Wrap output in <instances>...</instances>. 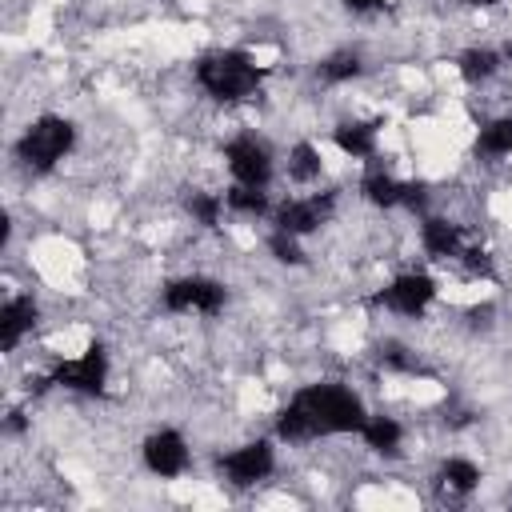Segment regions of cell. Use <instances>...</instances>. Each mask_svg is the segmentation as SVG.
Returning <instances> with one entry per match:
<instances>
[{
  "mask_svg": "<svg viewBox=\"0 0 512 512\" xmlns=\"http://www.w3.org/2000/svg\"><path fill=\"white\" fill-rule=\"evenodd\" d=\"M368 420V408L356 388L320 380L304 384L280 412H276V440L284 444H308L320 436H348L360 432Z\"/></svg>",
  "mask_w": 512,
  "mask_h": 512,
  "instance_id": "6da1fadb",
  "label": "cell"
},
{
  "mask_svg": "<svg viewBox=\"0 0 512 512\" xmlns=\"http://www.w3.org/2000/svg\"><path fill=\"white\" fill-rule=\"evenodd\" d=\"M192 72H196V84L220 104H240V100L256 96V88L264 80V68L244 48H212L192 64Z\"/></svg>",
  "mask_w": 512,
  "mask_h": 512,
  "instance_id": "7a4b0ae2",
  "label": "cell"
},
{
  "mask_svg": "<svg viewBox=\"0 0 512 512\" xmlns=\"http://www.w3.org/2000/svg\"><path fill=\"white\" fill-rule=\"evenodd\" d=\"M72 148H76V124L60 112H40L36 120H28V128L12 144L16 160L28 172H52L72 156Z\"/></svg>",
  "mask_w": 512,
  "mask_h": 512,
  "instance_id": "3957f363",
  "label": "cell"
},
{
  "mask_svg": "<svg viewBox=\"0 0 512 512\" xmlns=\"http://www.w3.org/2000/svg\"><path fill=\"white\" fill-rule=\"evenodd\" d=\"M160 304L172 316H216L228 304V288L216 276L188 272V276H176L160 288Z\"/></svg>",
  "mask_w": 512,
  "mask_h": 512,
  "instance_id": "277c9868",
  "label": "cell"
},
{
  "mask_svg": "<svg viewBox=\"0 0 512 512\" xmlns=\"http://www.w3.org/2000/svg\"><path fill=\"white\" fill-rule=\"evenodd\" d=\"M332 212H336V192H300L272 208V228L304 240V236L320 232L332 220Z\"/></svg>",
  "mask_w": 512,
  "mask_h": 512,
  "instance_id": "5b68a950",
  "label": "cell"
},
{
  "mask_svg": "<svg viewBox=\"0 0 512 512\" xmlns=\"http://www.w3.org/2000/svg\"><path fill=\"white\" fill-rule=\"evenodd\" d=\"M224 168H228L232 184H244V188H268L276 176V160H272L268 144L256 140L252 132H240L224 144Z\"/></svg>",
  "mask_w": 512,
  "mask_h": 512,
  "instance_id": "8992f818",
  "label": "cell"
},
{
  "mask_svg": "<svg viewBox=\"0 0 512 512\" xmlns=\"http://www.w3.org/2000/svg\"><path fill=\"white\" fill-rule=\"evenodd\" d=\"M436 300V280L424 272V268H408V272H396L384 288H380V304L392 312V316H404V320H416L432 308Z\"/></svg>",
  "mask_w": 512,
  "mask_h": 512,
  "instance_id": "52a82bcc",
  "label": "cell"
},
{
  "mask_svg": "<svg viewBox=\"0 0 512 512\" xmlns=\"http://www.w3.org/2000/svg\"><path fill=\"white\" fill-rule=\"evenodd\" d=\"M108 372H112L108 352H104L100 344H88L84 352H76V356L60 360V364L52 368V384H60L64 392L100 396V392H104V384H108Z\"/></svg>",
  "mask_w": 512,
  "mask_h": 512,
  "instance_id": "ba28073f",
  "label": "cell"
},
{
  "mask_svg": "<svg viewBox=\"0 0 512 512\" xmlns=\"http://www.w3.org/2000/svg\"><path fill=\"white\" fill-rule=\"evenodd\" d=\"M140 460H144V468H148L152 476H160V480H176V476L188 472V464H192V448H188V440H184L180 428H156V432L144 436V444H140Z\"/></svg>",
  "mask_w": 512,
  "mask_h": 512,
  "instance_id": "9c48e42d",
  "label": "cell"
},
{
  "mask_svg": "<svg viewBox=\"0 0 512 512\" xmlns=\"http://www.w3.org/2000/svg\"><path fill=\"white\" fill-rule=\"evenodd\" d=\"M276 472V448L272 440H248L240 448H228L220 456V476L236 488H252Z\"/></svg>",
  "mask_w": 512,
  "mask_h": 512,
  "instance_id": "30bf717a",
  "label": "cell"
},
{
  "mask_svg": "<svg viewBox=\"0 0 512 512\" xmlns=\"http://www.w3.org/2000/svg\"><path fill=\"white\" fill-rule=\"evenodd\" d=\"M36 328H40V300L32 292H12L0 308V348L12 356L24 340H32Z\"/></svg>",
  "mask_w": 512,
  "mask_h": 512,
  "instance_id": "8fae6325",
  "label": "cell"
},
{
  "mask_svg": "<svg viewBox=\"0 0 512 512\" xmlns=\"http://www.w3.org/2000/svg\"><path fill=\"white\" fill-rule=\"evenodd\" d=\"M420 248H424L432 260H440V264H460L472 244H468V236L460 232V224H452L448 216H424V220H420Z\"/></svg>",
  "mask_w": 512,
  "mask_h": 512,
  "instance_id": "7c38bea8",
  "label": "cell"
},
{
  "mask_svg": "<svg viewBox=\"0 0 512 512\" xmlns=\"http://www.w3.org/2000/svg\"><path fill=\"white\" fill-rule=\"evenodd\" d=\"M332 144L348 156V160H372L380 148V128L372 120H344L332 128Z\"/></svg>",
  "mask_w": 512,
  "mask_h": 512,
  "instance_id": "4fadbf2b",
  "label": "cell"
},
{
  "mask_svg": "<svg viewBox=\"0 0 512 512\" xmlns=\"http://www.w3.org/2000/svg\"><path fill=\"white\" fill-rule=\"evenodd\" d=\"M480 480H484V472H480V464L476 460H468V456H448L440 468H436V488L444 492V496H472L476 488H480Z\"/></svg>",
  "mask_w": 512,
  "mask_h": 512,
  "instance_id": "5bb4252c",
  "label": "cell"
},
{
  "mask_svg": "<svg viewBox=\"0 0 512 512\" xmlns=\"http://www.w3.org/2000/svg\"><path fill=\"white\" fill-rule=\"evenodd\" d=\"M456 72H460L464 84H488V80H496L504 72V56L496 48H488V44H472V48H464L456 56Z\"/></svg>",
  "mask_w": 512,
  "mask_h": 512,
  "instance_id": "9a60e30c",
  "label": "cell"
},
{
  "mask_svg": "<svg viewBox=\"0 0 512 512\" xmlns=\"http://www.w3.org/2000/svg\"><path fill=\"white\" fill-rule=\"evenodd\" d=\"M372 452H380V456H396L400 448H404V424L396 420V416H384V412H368V420H364V428L356 432Z\"/></svg>",
  "mask_w": 512,
  "mask_h": 512,
  "instance_id": "2e32d148",
  "label": "cell"
},
{
  "mask_svg": "<svg viewBox=\"0 0 512 512\" xmlns=\"http://www.w3.org/2000/svg\"><path fill=\"white\" fill-rule=\"evenodd\" d=\"M284 172H288V180L300 184V188L316 184V180L324 176V152H320V144H312V140H296V144L288 148Z\"/></svg>",
  "mask_w": 512,
  "mask_h": 512,
  "instance_id": "e0dca14e",
  "label": "cell"
},
{
  "mask_svg": "<svg viewBox=\"0 0 512 512\" xmlns=\"http://www.w3.org/2000/svg\"><path fill=\"white\" fill-rule=\"evenodd\" d=\"M476 156L484 160H504L512 156V116H492L476 132Z\"/></svg>",
  "mask_w": 512,
  "mask_h": 512,
  "instance_id": "ac0fdd59",
  "label": "cell"
},
{
  "mask_svg": "<svg viewBox=\"0 0 512 512\" xmlns=\"http://www.w3.org/2000/svg\"><path fill=\"white\" fill-rule=\"evenodd\" d=\"M360 72H364V60H360V52H352V48H340V52L324 56L320 68H316V76H320L324 84H348V80H356Z\"/></svg>",
  "mask_w": 512,
  "mask_h": 512,
  "instance_id": "d6986e66",
  "label": "cell"
},
{
  "mask_svg": "<svg viewBox=\"0 0 512 512\" xmlns=\"http://www.w3.org/2000/svg\"><path fill=\"white\" fill-rule=\"evenodd\" d=\"M224 212H228V204H224V196H220V192L192 188V196H188V216H192L200 228H216V224L224 220Z\"/></svg>",
  "mask_w": 512,
  "mask_h": 512,
  "instance_id": "ffe728a7",
  "label": "cell"
},
{
  "mask_svg": "<svg viewBox=\"0 0 512 512\" xmlns=\"http://www.w3.org/2000/svg\"><path fill=\"white\" fill-rule=\"evenodd\" d=\"M468 4H476V8H492L496 0H468Z\"/></svg>",
  "mask_w": 512,
  "mask_h": 512,
  "instance_id": "44dd1931",
  "label": "cell"
}]
</instances>
